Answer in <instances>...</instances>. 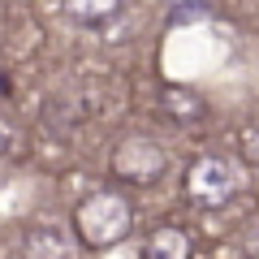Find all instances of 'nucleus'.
Wrapping results in <instances>:
<instances>
[{
    "instance_id": "nucleus-1",
    "label": "nucleus",
    "mask_w": 259,
    "mask_h": 259,
    "mask_svg": "<svg viewBox=\"0 0 259 259\" xmlns=\"http://www.w3.org/2000/svg\"><path fill=\"white\" fill-rule=\"evenodd\" d=\"M69 9H74L78 18H100V13L117 9V0H69Z\"/></svg>"
}]
</instances>
